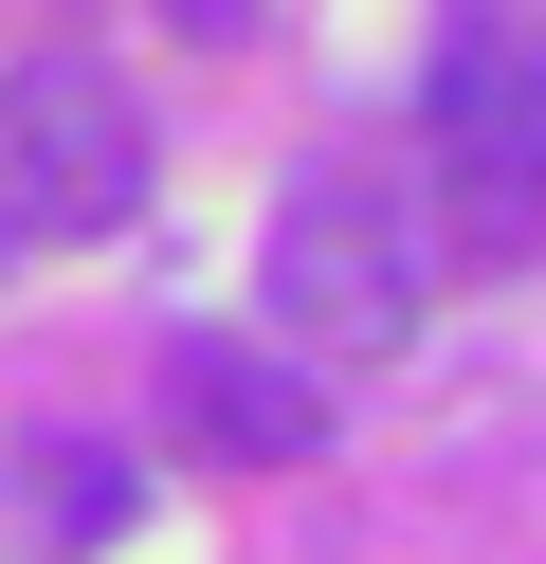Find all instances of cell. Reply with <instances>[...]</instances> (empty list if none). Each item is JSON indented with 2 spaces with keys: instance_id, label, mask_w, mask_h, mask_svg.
I'll list each match as a JSON object with an SVG mask.
<instances>
[{
  "instance_id": "1",
  "label": "cell",
  "mask_w": 546,
  "mask_h": 564,
  "mask_svg": "<svg viewBox=\"0 0 546 564\" xmlns=\"http://www.w3.org/2000/svg\"><path fill=\"white\" fill-rule=\"evenodd\" d=\"M419 128H437V219H456V256H546V19L528 0L437 19Z\"/></svg>"
},
{
  "instance_id": "2",
  "label": "cell",
  "mask_w": 546,
  "mask_h": 564,
  "mask_svg": "<svg viewBox=\"0 0 546 564\" xmlns=\"http://www.w3.org/2000/svg\"><path fill=\"white\" fill-rule=\"evenodd\" d=\"M255 292H274V328L310 346V365H383V346H419V200L383 183V164H310V183L274 200V237H255Z\"/></svg>"
},
{
  "instance_id": "3",
  "label": "cell",
  "mask_w": 546,
  "mask_h": 564,
  "mask_svg": "<svg viewBox=\"0 0 546 564\" xmlns=\"http://www.w3.org/2000/svg\"><path fill=\"white\" fill-rule=\"evenodd\" d=\"M146 200V110L109 74H73V55H36V74H0V237H92Z\"/></svg>"
},
{
  "instance_id": "4",
  "label": "cell",
  "mask_w": 546,
  "mask_h": 564,
  "mask_svg": "<svg viewBox=\"0 0 546 564\" xmlns=\"http://www.w3.org/2000/svg\"><path fill=\"white\" fill-rule=\"evenodd\" d=\"M182 437H201V455H237V474H291V455H328V401H310V365H274V346H182Z\"/></svg>"
},
{
  "instance_id": "5",
  "label": "cell",
  "mask_w": 546,
  "mask_h": 564,
  "mask_svg": "<svg viewBox=\"0 0 546 564\" xmlns=\"http://www.w3.org/2000/svg\"><path fill=\"white\" fill-rule=\"evenodd\" d=\"M36 510L55 528H128V455H36Z\"/></svg>"
},
{
  "instance_id": "6",
  "label": "cell",
  "mask_w": 546,
  "mask_h": 564,
  "mask_svg": "<svg viewBox=\"0 0 546 564\" xmlns=\"http://www.w3.org/2000/svg\"><path fill=\"white\" fill-rule=\"evenodd\" d=\"M164 19H182V37H237V19H255V0H164Z\"/></svg>"
}]
</instances>
